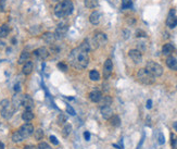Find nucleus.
I'll list each match as a JSON object with an SVG mask.
<instances>
[{
  "mask_svg": "<svg viewBox=\"0 0 177 149\" xmlns=\"http://www.w3.org/2000/svg\"><path fill=\"white\" fill-rule=\"evenodd\" d=\"M68 61L73 68L77 69V70H83L88 66V52L82 50L79 47H77L71 51L70 56H68Z\"/></svg>",
  "mask_w": 177,
  "mask_h": 149,
  "instance_id": "1",
  "label": "nucleus"
},
{
  "mask_svg": "<svg viewBox=\"0 0 177 149\" xmlns=\"http://www.w3.org/2000/svg\"><path fill=\"white\" fill-rule=\"evenodd\" d=\"M73 3L71 0H64L63 2H58L54 8V14L58 18H64L66 15H70L73 12Z\"/></svg>",
  "mask_w": 177,
  "mask_h": 149,
  "instance_id": "2",
  "label": "nucleus"
},
{
  "mask_svg": "<svg viewBox=\"0 0 177 149\" xmlns=\"http://www.w3.org/2000/svg\"><path fill=\"white\" fill-rule=\"evenodd\" d=\"M15 112V108L8 99H5L0 102V113L3 119H10Z\"/></svg>",
  "mask_w": 177,
  "mask_h": 149,
  "instance_id": "3",
  "label": "nucleus"
},
{
  "mask_svg": "<svg viewBox=\"0 0 177 149\" xmlns=\"http://www.w3.org/2000/svg\"><path fill=\"white\" fill-rule=\"evenodd\" d=\"M137 78L144 85H151L155 81V77L148 71L147 69H140L139 71L137 72Z\"/></svg>",
  "mask_w": 177,
  "mask_h": 149,
  "instance_id": "4",
  "label": "nucleus"
},
{
  "mask_svg": "<svg viewBox=\"0 0 177 149\" xmlns=\"http://www.w3.org/2000/svg\"><path fill=\"white\" fill-rule=\"evenodd\" d=\"M146 69H147L148 71L154 76V77H159V76H161L163 74V68L160 66L159 63L154 62V61H148Z\"/></svg>",
  "mask_w": 177,
  "mask_h": 149,
  "instance_id": "5",
  "label": "nucleus"
},
{
  "mask_svg": "<svg viewBox=\"0 0 177 149\" xmlns=\"http://www.w3.org/2000/svg\"><path fill=\"white\" fill-rule=\"evenodd\" d=\"M108 41V37L104 33H101V32H98L94 35L92 37V41H91V46L94 48H97L99 46H104Z\"/></svg>",
  "mask_w": 177,
  "mask_h": 149,
  "instance_id": "6",
  "label": "nucleus"
},
{
  "mask_svg": "<svg viewBox=\"0 0 177 149\" xmlns=\"http://www.w3.org/2000/svg\"><path fill=\"white\" fill-rule=\"evenodd\" d=\"M19 132H20V134L22 135L23 138L25 139V138H27V137H29L30 135L34 133V126L30 123H25L20 127Z\"/></svg>",
  "mask_w": 177,
  "mask_h": 149,
  "instance_id": "7",
  "label": "nucleus"
},
{
  "mask_svg": "<svg viewBox=\"0 0 177 149\" xmlns=\"http://www.w3.org/2000/svg\"><path fill=\"white\" fill-rule=\"evenodd\" d=\"M66 32H68V24L65 22H61L58 24L56 28V33H54V36H56L57 39H62V38L65 36Z\"/></svg>",
  "mask_w": 177,
  "mask_h": 149,
  "instance_id": "8",
  "label": "nucleus"
},
{
  "mask_svg": "<svg viewBox=\"0 0 177 149\" xmlns=\"http://www.w3.org/2000/svg\"><path fill=\"white\" fill-rule=\"evenodd\" d=\"M128 56H129V58L133 60L134 63H136V64L141 63L142 55H141V51H139L138 49H132V50H129Z\"/></svg>",
  "mask_w": 177,
  "mask_h": 149,
  "instance_id": "9",
  "label": "nucleus"
},
{
  "mask_svg": "<svg viewBox=\"0 0 177 149\" xmlns=\"http://www.w3.org/2000/svg\"><path fill=\"white\" fill-rule=\"evenodd\" d=\"M166 25L170 28H174L177 25V16L175 15V9H171L170 13L167 15Z\"/></svg>",
  "mask_w": 177,
  "mask_h": 149,
  "instance_id": "10",
  "label": "nucleus"
},
{
  "mask_svg": "<svg viewBox=\"0 0 177 149\" xmlns=\"http://www.w3.org/2000/svg\"><path fill=\"white\" fill-rule=\"evenodd\" d=\"M34 56L37 59H39V60H45V59L48 58L49 51L46 47H40V48L36 49V50L34 51Z\"/></svg>",
  "mask_w": 177,
  "mask_h": 149,
  "instance_id": "11",
  "label": "nucleus"
},
{
  "mask_svg": "<svg viewBox=\"0 0 177 149\" xmlns=\"http://www.w3.org/2000/svg\"><path fill=\"white\" fill-rule=\"evenodd\" d=\"M112 70H113V63H112L111 59H108V60L104 62L103 66V76L104 78H109L112 74Z\"/></svg>",
  "mask_w": 177,
  "mask_h": 149,
  "instance_id": "12",
  "label": "nucleus"
},
{
  "mask_svg": "<svg viewBox=\"0 0 177 149\" xmlns=\"http://www.w3.org/2000/svg\"><path fill=\"white\" fill-rule=\"evenodd\" d=\"M22 107L25 108V110H32L34 107V101L32 97L28 95H23L22 96Z\"/></svg>",
  "mask_w": 177,
  "mask_h": 149,
  "instance_id": "13",
  "label": "nucleus"
},
{
  "mask_svg": "<svg viewBox=\"0 0 177 149\" xmlns=\"http://www.w3.org/2000/svg\"><path fill=\"white\" fill-rule=\"evenodd\" d=\"M100 20H101V14H100L99 11H94L89 16V21H90L92 25H98L100 23Z\"/></svg>",
  "mask_w": 177,
  "mask_h": 149,
  "instance_id": "14",
  "label": "nucleus"
},
{
  "mask_svg": "<svg viewBox=\"0 0 177 149\" xmlns=\"http://www.w3.org/2000/svg\"><path fill=\"white\" fill-rule=\"evenodd\" d=\"M22 96L23 95H20V94H15L14 96H13L12 105H13V107L15 108V110L19 109L21 106H22Z\"/></svg>",
  "mask_w": 177,
  "mask_h": 149,
  "instance_id": "15",
  "label": "nucleus"
},
{
  "mask_svg": "<svg viewBox=\"0 0 177 149\" xmlns=\"http://www.w3.org/2000/svg\"><path fill=\"white\" fill-rule=\"evenodd\" d=\"M101 114L106 120H109L112 115H113V110L110 108V106L108 107H102L101 108Z\"/></svg>",
  "mask_w": 177,
  "mask_h": 149,
  "instance_id": "16",
  "label": "nucleus"
},
{
  "mask_svg": "<svg viewBox=\"0 0 177 149\" xmlns=\"http://www.w3.org/2000/svg\"><path fill=\"white\" fill-rule=\"evenodd\" d=\"M166 66L171 69V70H174L177 71V59L174 57H168L166 59Z\"/></svg>",
  "mask_w": 177,
  "mask_h": 149,
  "instance_id": "17",
  "label": "nucleus"
},
{
  "mask_svg": "<svg viewBox=\"0 0 177 149\" xmlns=\"http://www.w3.org/2000/svg\"><path fill=\"white\" fill-rule=\"evenodd\" d=\"M101 97H102V95L99 90H94L89 94V98H90V100L92 101V102H99L100 99H101Z\"/></svg>",
  "mask_w": 177,
  "mask_h": 149,
  "instance_id": "18",
  "label": "nucleus"
},
{
  "mask_svg": "<svg viewBox=\"0 0 177 149\" xmlns=\"http://www.w3.org/2000/svg\"><path fill=\"white\" fill-rule=\"evenodd\" d=\"M79 48H81L82 50L86 51V52H89V51L91 50V48H92V46H91L90 39L86 38V39H85V41H84L83 43L81 44V46H79Z\"/></svg>",
  "mask_w": 177,
  "mask_h": 149,
  "instance_id": "19",
  "label": "nucleus"
},
{
  "mask_svg": "<svg viewBox=\"0 0 177 149\" xmlns=\"http://www.w3.org/2000/svg\"><path fill=\"white\" fill-rule=\"evenodd\" d=\"M43 39L46 41L47 44H51L52 45L54 41H56V36H54V34H52V33H45L43 35Z\"/></svg>",
  "mask_w": 177,
  "mask_h": 149,
  "instance_id": "20",
  "label": "nucleus"
},
{
  "mask_svg": "<svg viewBox=\"0 0 177 149\" xmlns=\"http://www.w3.org/2000/svg\"><path fill=\"white\" fill-rule=\"evenodd\" d=\"M33 68H34L33 63H32L30 61H27V62H25V63H24V66H23L22 72L25 74V75H28V74L32 73V71H33Z\"/></svg>",
  "mask_w": 177,
  "mask_h": 149,
  "instance_id": "21",
  "label": "nucleus"
},
{
  "mask_svg": "<svg viewBox=\"0 0 177 149\" xmlns=\"http://www.w3.org/2000/svg\"><path fill=\"white\" fill-rule=\"evenodd\" d=\"M111 104H112V98L110 96H102L100 101H99L100 108H102V107H108Z\"/></svg>",
  "mask_w": 177,
  "mask_h": 149,
  "instance_id": "22",
  "label": "nucleus"
},
{
  "mask_svg": "<svg viewBox=\"0 0 177 149\" xmlns=\"http://www.w3.org/2000/svg\"><path fill=\"white\" fill-rule=\"evenodd\" d=\"M173 51H174V46H173L172 44H165V45L163 46L162 53L164 56H168V55H171Z\"/></svg>",
  "mask_w": 177,
  "mask_h": 149,
  "instance_id": "23",
  "label": "nucleus"
},
{
  "mask_svg": "<svg viewBox=\"0 0 177 149\" xmlns=\"http://www.w3.org/2000/svg\"><path fill=\"white\" fill-rule=\"evenodd\" d=\"M10 33V27L7 24H3L2 26H0V38H5Z\"/></svg>",
  "mask_w": 177,
  "mask_h": 149,
  "instance_id": "24",
  "label": "nucleus"
},
{
  "mask_svg": "<svg viewBox=\"0 0 177 149\" xmlns=\"http://www.w3.org/2000/svg\"><path fill=\"white\" fill-rule=\"evenodd\" d=\"M22 119L26 122H29L34 119V113L32 112V110H25L22 113Z\"/></svg>",
  "mask_w": 177,
  "mask_h": 149,
  "instance_id": "25",
  "label": "nucleus"
},
{
  "mask_svg": "<svg viewBox=\"0 0 177 149\" xmlns=\"http://www.w3.org/2000/svg\"><path fill=\"white\" fill-rule=\"evenodd\" d=\"M29 52H27V51H23L22 53H21V56L20 58H19V64H23V63H25V62H27L28 59H29Z\"/></svg>",
  "mask_w": 177,
  "mask_h": 149,
  "instance_id": "26",
  "label": "nucleus"
},
{
  "mask_svg": "<svg viewBox=\"0 0 177 149\" xmlns=\"http://www.w3.org/2000/svg\"><path fill=\"white\" fill-rule=\"evenodd\" d=\"M99 5V0H85V5L89 9H95Z\"/></svg>",
  "mask_w": 177,
  "mask_h": 149,
  "instance_id": "27",
  "label": "nucleus"
},
{
  "mask_svg": "<svg viewBox=\"0 0 177 149\" xmlns=\"http://www.w3.org/2000/svg\"><path fill=\"white\" fill-rule=\"evenodd\" d=\"M109 120H110L111 125H113V126H120V125H121V119H120L119 115H114L113 114Z\"/></svg>",
  "mask_w": 177,
  "mask_h": 149,
  "instance_id": "28",
  "label": "nucleus"
},
{
  "mask_svg": "<svg viewBox=\"0 0 177 149\" xmlns=\"http://www.w3.org/2000/svg\"><path fill=\"white\" fill-rule=\"evenodd\" d=\"M71 131H72V125L70 123H65L63 125V129H62V135L64 137L68 136V134L71 133Z\"/></svg>",
  "mask_w": 177,
  "mask_h": 149,
  "instance_id": "29",
  "label": "nucleus"
},
{
  "mask_svg": "<svg viewBox=\"0 0 177 149\" xmlns=\"http://www.w3.org/2000/svg\"><path fill=\"white\" fill-rule=\"evenodd\" d=\"M23 139H24V138L22 137V135L20 134V132H19V131H16V132H14V133H13L12 140L14 143H20V142H22Z\"/></svg>",
  "mask_w": 177,
  "mask_h": 149,
  "instance_id": "30",
  "label": "nucleus"
},
{
  "mask_svg": "<svg viewBox=\"0 0 177 149\" xmlns=\"http://www.w3.org/2000/svg\"><path fill=\"white\" fill-rule=\"evenodd\" d=\"M89 77H90L91 81H99V78H100V74H99L98 71H96V70H92V71H90V73H89Z\"/></svg>",
  "mask_w": 177,
  "mask_h": 149,
  "instance_id": "31",
  "label": "nucleus"
},
{
  "mask_svg": "<svg viewBox=\"0 0 177 149\" xmlns=\"http://www.w3.org/2000/svg\"><path fill=\"white\" fill-rule=\"evenodd\" d=\"M133 5L132 0H122V9H129Z\"/></svg>",
  "mask_w": 177,
  "mask_h": 149,
  "instance_id": "32",
  "label": "nucleus"
},
{
  "mask_svg": "<svg viewBox=\"0 0 177 149\" xmlns=\"http://www.w3.org/2000/svg\"><path fill=\"white\" fill-rule=\"evenodd\" d=\"M171 145L172 149H177V136L174 134H171Z\"/></svg>",
  "mask_w": 177,
  "mask_h": 149,
  "instance_id": "33",
  "label": "nucleus"
},
{
  "mask_svg": "<svg viewBox=\"0 0 177 149\" xmlns=\"http://www.w3.org/2000/svg\"><path fill=\"white\" fill-rule=\"evenodd\" d=\"M43 137V131L41 129H38L37 131H35V139L37 140H40Z\"/></svg>",
  "mask_w": 177,
  "mask_h": 149,
  "instance_id": "34",
  "label": "nucleus"
},
{
  "mask_svg": "<svg viewBox=\"0 0 177 149\" xmlns=\"http://www.w3.org/2000/svg\"><path fill=\"white\" fill-rule=\"evenodd\" d=\"M58 124H60V125H62V124H64L66 122V116L64 115V114H60V115L58 116Z\"/></svg>",
  "mask_w": 177,
  "mask_h": 149,
  "instance_id": "35",
  "label": "nucleus"
},
{
  "mask_svg": "<svg viewBox=\"0 0 177 149\" xmlns=\"http://www.w3.org/2000/svg\"><path fill=\"white\" fill-rule=\"evenodd\" d=\"M36 149H51V147L49 146L47 143H40V144L37 146V148Z\"/></svg>",
  "mask_w": 177,
  "mask_h": 149,
  "instance_id": "36",
  "label": "nucleus"
},
{
  "mask_svg": "<svg viewBox=\"0 0 177 149\" xmlns=\"http://www.w3.org/2000/svg\"><path fill=\"white\" fill-rule=\"evenodd\" d=\"M66 111H68V113L71 114V115H75V110L70 105H66Z\"/></svg>",
  "mask_w": 177,
  "mask_h": 149,
  "instance_id": "37",
  "label": "nucleus"
},
{
  "mask_svg": "<svg viewBox=\"0 0 177 149\" xmlns=\"http://www.w3.org/2000/svg\"><path fill=\"white\" fill-rule=\"evenodd\" d=\"M58 68L60 69L61 71H63V72L68 71V66H66V64H64L63 62H60V63H58Z\"/></svg>",
  "mask_w": 177,
  "mask_h": 149,
  "instance_id": "38",
  "label": "nucleus"
},
{
  "mask_svg": "<svg viewBox=\"0 0 177 149\" xmlns=\"http://www.w3.org/2000/svg\"><path fill=\"white\" fill-rule=\"evenodd\" d=\"M50 142L52 143L53 145H56V146H58L59 145V140L56 138V136H53V135H51L50 136Z\"/></svg>",
  "mask_w": 177,
  "mask_h": 149,
  "instance_id": "39",
  "label": "nucleus"
},
{
  "mask_svg": "<svg viewBox=\"0 0 177 149\" xmlns=\"http://www.w3.org/2000/svg\"><path fill=\"white\" fill-rule=\"evenodd\" d=\"M136 37H146V33H144V30H137Z\"/></svg>",
  "mask_w": 177,
  "mask_h": 149,
  "instance_id": "40",
  "label": "nucleus"
},
{
  "mask_svg": "<svg viewBox=\"0 0 177 149\" xmlns=\"http://www.w3.org/2000/svg\"><path fill=\"white\" fill-rule=\"evenodd\" d=\"M164 143H165L164 136H163L162 133H160V134H159V144H160V145H163Z\"/></svg>",
  "mask_w": 177,
  "mask_h": 149,
  "instance_id": "41",
  "label": "nucleus"
},
{
  "mask_svg": "<svg viewBox=\"0 0 177 149\" xmlns=\"http://www.w3.org/2000/svg\"><path fill=\"white\" fill-rule=\"evenodd\" d=\"M5 1H7V0H0V9H1V11L5 10Z\"/></svg>",
  "mask_w": 177,
  "mask_h": 149,
  "instance_id": "42",
  "label": "nucleus"
},
{
  "mask_svg": "<svg viewBox=\"0 0 177 149\" xmlns=\"http://www.w3.org/2000/svg\"><path fill=\"white\" fill-rule=\"evenodd\" d=\"M84 137H85L86 140H89L90 139V133L89 132H84Z\"/></svg>",
  "mask_w": 177,
  "mask_h": 149,
  "instance_id": "43",
  "label": "nucleus"
},
{
  "mask_svg": "<svg viewBox=\"0 0 177 149\" xmlns=\"http://www.w3.org/2000/svg\"><path fill=\"white\" fill-rule=\"evenodd\" d=\"M21 90V85L20 84H15L14 85V91H16V93H19V91Z\"/></svg>",
  "mask_w": 177,
  "mask_h": 149,
  "instance_id": "44",
  "label": "nucleus"
},
{
  "mask_svg": "<svg viewBox=\"0 0 177 149\" xmlns=\"http://www.w3.org/2000/svg\"><path fill=\"white\" fill-rule=\"evenodd\" d=\"M146 107H147L148 109H151V107H152V100H148L147 101V105H146Z\"/></svg>",
  "mask_w": 177,
  "mask_h": 149,
  "instance_id": "45",
  "label": "nucleus"
},
{
  "mask_svg": "<svg viewBox=\"0 0 177 149\" xmlns=\"http://www.w3.org/2000/svg\"><path fill=\"white\" fill-rule=\"evenodd\" d=\"M173 127H174V129L177 132V121H176V122H174V124H173Z\"/></svg>",
  "mask_w": 177,
  "mask_h": 149,
  "instance_id": "46",
  "label": "nucleus"
},
{
  "mask_svg": "<svg viewBox=\"0 0 177 149\" xmlns=\"http://www.w3.org/2000/svg\"><path fill=\"white\" fill-rule=\"evenodd\" d=\"M24 149H36L34 146H25V148Z\"/></svg>",
  "mask_w": 177,
  "mask_h": 149,
  "instance_id": "47",
  "label": "nucleus"
},
{
  "mask_svg": "<svg viewBox=\"0 0 177 149\" xmlns=\"http://www.w3.org/2000/svg\"><path fill=\"white\" fill-rule=\"evenodd\" d=\"M0 149H5V144L0 142Z\"/></svg>",
  "mask_w": 177,
  "mask_h": 149,
  "instance_id": "48",
  "label": "nucleus"
},
{
  "mask_svg": "<svg viewBox=\"0 0 177 149\" xmlns=\"http://www.w3.org/2000/svg\"><path fill=\"white\" fill-rule=\"evenodd\" d=\"M3 47H5V43L0 41V48H3Z\"/></svg>",
  "mask_w": 177,
  "mask_h": 149,
  "instance_id": "49",
  "label": "nucleus"
},
{
  "mask_svg": "<svg viewBox=\"0 0 177 149\" xmlns=\"http://www.w3.org/2000/svg\"><path fill=\"white\" fill-rule=\"evenodd\" d=\"M52 1H54V2H61L62 0H52Z\"/></svg>",
  "mask_w": 177,
  "mask_h": 149,
  "instance_id": "50",
  "label": "nucleus"
},
{
  "mask_svg": "<svg viewBox=\"0 0 177 149\" xmlns=\"http://www.w3.org/2000/svg\"><path fill=\"white\" fill-rule=\"evenodd\" d=\"M57 149H62V148H57Z\"/></svg>",
  "mask_w": 177,
  "mask_h": 149,
  "instance_id": "51",
  "label": "nucleus"
}]
</instances>
